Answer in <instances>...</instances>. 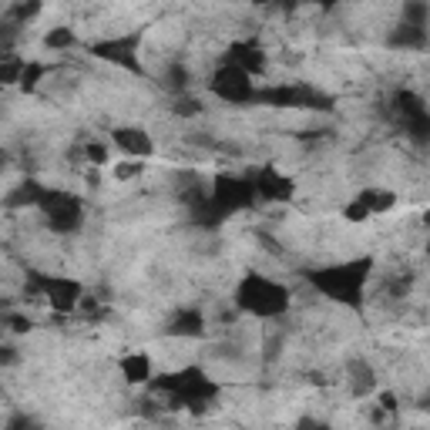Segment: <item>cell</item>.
<instances>
[{
  "label": "cell",
  "instance_id": "obj_1",
  "mask_svg": "<svg viewBox=\"0 0 430 430\" xmlns=\"http://www.w3.org/2000/svg\"><path fill=\"white\" fill-rule=\"evenodd\" d=\"M24 319H34V316H30V310H24V306H20V323H24ZM30 329H34V323H27V326H14V310H7V336L30 333Z\"/></svg>",
  "mask_w": 430,
  "mask_h": 430
}]
</instances>
